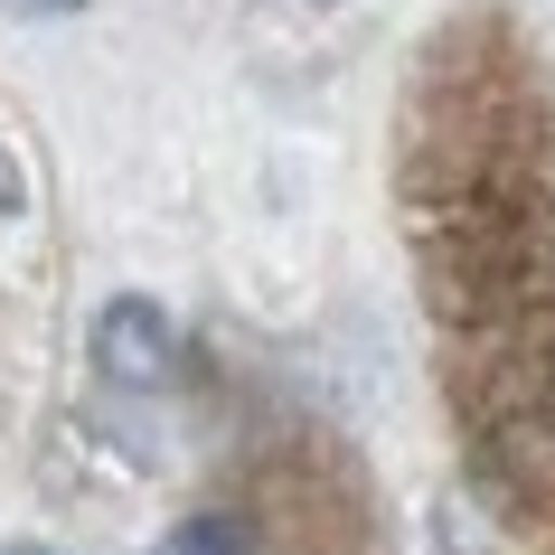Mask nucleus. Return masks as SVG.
<instances>
[{
    "instance_id": "obj_2",
    "label": "nucleus",
    "mask_w": 555,
    "mask_h": 555,
    "mask_svg": "<svg viewBox=\"0 0 555 555\" xmlns=\"http://www.w3.org/2000/svg\"><path fill=\"white\" fill-rule=\"evenodd\" d=\"M170 555H245V527L235 518H198L189 537H170Z\"/></svg>"
},
{
    "instance_id": "obj_3",
    "label": "nucleus",
    "mask_w": 555,
    "mask_h": 555,
    "mask_svg": "<svg viewBox=\"0 0 555 555\" xmlns=\"http://www.w3.org/2000/svg\"><path fill=\"white\" fill-rule=\"evenodd\" d=\"M10 207H20V160L0 151V217H10Z\"/></svg>"
},
{
    "instance_id": "obj_1",
    "label": "nucleus",
    "mask_w": 555,
    "mask_h": 555,
    "mask_svg": "<svg viewBox=\"0 0 555 555\" xmlns=\"http://www.w3.org/2000/svg\"><path fill=\"white\" fill-rule=\"evenodd\" d=\"M94 367L114 386H170L179 377V339H170V321L151 311V301H114L104 321H94Z\"/></svg>"
},
{
    "instance_id": "obj_4",
    "label": "nucleus",
    "mask_w": 555,
    "mask_h": 555,
    "mask_svg": "<svg viewBox=\"0 0 555 555\" xmlns=\"http://www.w3.org/2000/svg\"><path fill=\"white\" fill-rule=\"evenodd\" d=\"M38 10H76V0H38Z\"/></svg>"
}]
</instances>
